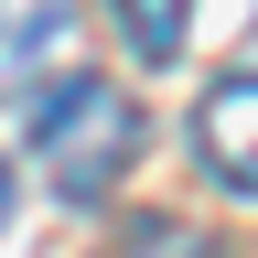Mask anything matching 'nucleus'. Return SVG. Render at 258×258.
Here are the masks:
<instances>
[{"instance_id": "nucleus-1", "label": "nucleus", "mask_w": 258, "mask_h": 258, "mask_svg": "<svg viewBox=\"0 0 258 258\" xmlns=\"http://www.w3.org/2000/svg\"><path fill=\"white\" fill-rule=\"evenodd\" d=\"M22 140H32V161H43V183L64 205H108L118 172L140 161V108H129L108 76H64V86L32 97Z\"/></svg>"}, {"instance_id": "nucleus-2", "label": "nucleus", "mask_w": 258, "mask_h": 258, "mask_svg": "<svg viewBox=\"0 0 258 258\" xmlns=\"http://www.w3.org/2000/svg\"><path fill=\"white\" fill-rule=\"evenodd\" d=\"M194 161H205L215 183L258 194V76H226L194 97Z\"/></svg>"}, {"instance_id": "nucleus-3", "label": "nucleus", "mask_w": 258, "mask_h": 258, "mask_svg": "<svg viewBox=\"0 0 258 258\" xmlns=\"http://www.w3.org/2000/svg\"><path fill=\"white\" fill-rule=\"evenodd\" d=\"M118 32L140 43V64H183V32H194V0H108Z\"/></svg>"}, {"instance_id": "nucleus-4", "label": "nucleus", "mask_w": 258, "mask_h": 258, "mask_svg": "<svg viewBox=\"0 0 258 258\" xmlns=\"http://www.w3.org/2000/svg\"><path fill=\"white\" fill-rule=\"evenodd\" d=\"M129 258H215V237H194V226L151 215V226H129Z\"/></svg>"}]
</instances>
